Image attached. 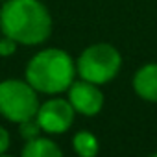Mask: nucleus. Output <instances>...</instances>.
<instances>
[{
    "mask_svg": "<svg viewBox=\"0 0 157 157\" xmlns=\"http://www.w3.org/2000/svg\"><path fill=\"white\" fill-rule=\"evenodd\" d=\"M0 30L19 44L33 46L50 37L52 17L41 0H6L0 10Z\"/></svg>",
    "mask_w": 157,
    "mask_h": 157,
    "instance_id": "f257e3e1",
    "label": "nucleus"
},
{
    "mask_svg": "<svg viewBox=\"0 0 157 157\" xmlns=\"http://www.w3.org/2000/svg\"><path fill=\"white\" fill-rule=\"evenodd\" d=\"M76 65L61 48H44L37 52L26 65V82L44 94H57L74 82Z\"/></svg>",
    "mask_w": 157,
    "mask_h": 157,
    "instance_id": "f03ea898",
    "label": "nucleus"
},
{
    "mask_svg": "<svg viewBox=\"0 0 157 157\" xmlns=\"http://www.w3.org/2000/svg\"><path fill=\"white\" fill-rule=\"evenodd\" d=\"M120 67H122L120 52L107 43H96L87 46L76 61V72L82 76V80H87L96 85L111 82L120 72Z\"/></svg>",
    "mask_w": 157,
    "mask_h": 157,
    "instance_id": "7ed1b4c3",
    "label": "nucleus"
},
{
    "mask_svg": "<svg viewBox=\"0 0 157 157\" xmlns=\"http://www.w3.org/2000/svg\"><path fill=\"white\" fill-rule=\"evenodd\" d=\"M39 109L37 91L26 80L0 82V115L10 122H24L35 118Z\"/></svg>",
    "mask_w": 157,
    "mask_h": 157,
    "instance_id": "20e7f679",
    "label": "nucleus"
},
{
    "mask_svg": "<svg viewBox=\"0 0 157 157\" xmlns=\"http://www.w3.org/2000/svg\"><path fill=\"white\" fill-rule=\"evenodd\" d=\"M74 107L65 98H52L44 104H39L35 120L39 122L41 129L44 133L59 135L68 131V128L74 122Z\"/></svg>",
    "mask_w": 157,
    "mask_h": 157,
    "instance_id": "39448f33",
    "label": "nucleus"
},
{
    "mask_svg": "<svg viewBox=\"0 0 157 157\" xmlns=\"http://www.w3.org/2000/svg\"><path fill=\"white\" fill-rule=\"evenodd\" d=\"M68 91V102L74 107L76 113H80L83 117H96L102 107H104V94L98 89L96 83H91L87 80L72 82Z\"/></svg>",
    "mask_w": 157,
    "mask_h": 157,
    "instance_id": "423d86ee",
    "label": "nucleus"
},
{
    "mask_svg": "<svg viewBox=\"0 0 157 157\" xmlns=\"http://www.w3.org/2000/svg\"><path fill=\"white\" fill-rule=\"evenodd\" d=\"M133 89L142 100L157 102V63H148L135 72Z\"/></svg>",
    "mask_w": 157,
    "mask_h": 157,
    "instance_id": "0eeeda50",
    "label": "nucleus"
},
{
    "mask_svg": "<svg viewBox=\"0 0 157 157\" xmlns=\"http://www.w3.org/2000/svg\"><path fill=\"white\" fill-rule=\"evenodd\" d=\"M61 148L46 137H35L26 140L24 148H22V155L24 157H61Z\"/></svg>",
    "mask_w": 157,
    "mask_h": 157,
    "instance_id": "6e6552de",
    "label": "nucleus"
},
{
    "mask_svg": "<svg viewBox=\"0 0 157 157\" xmlns=\"http://www.w3.org/2000/svg\"><path fill=\"white\" fill-rule=\"evenodd\" d=\"M72 146L76 150L78 155H82V157H94L98 153V139L89 133V131H80V133H76L74 139H72Z\"/></svg>",
    "mask_w": 157,
    "mask_h": 157,
    "instance_id": "1a4fd4ad",
    "label": "nucleus"
},
{
    "mask_svg": "<svg viewBox=\"0 0 157 157\" xmlns=\"http://www.w3.org/2000/svg\"><path fill=\"white\" fill-rule=\"evenodd\" d=\"M21 128H19V131H21V137L24 139V140H30V139H35V137H39L41 135V126H39V122L35 120V118H30V120H24V122H21L19 124Z\"/></svg>",
    "mask_w": 157,
    "mask_h": 157,
    "instance_id": "9d476101",
    "label": "nucleus"
},
{
    "mask_svg": "<svg viewBox=\"0 0 157 157\" xmlns=\"http://www.w3.org/2000/svg\"><path fill=\"white\" fill-rule=\"evenodd\" d=\"M17 41L8 37V35H0V57H10L17 50Z\"/></svg>",
    "mask_w": 157,
    "mask_h": 157,
    "instance_id": "9b49d317",
    "label": "nucleus"
},
{
    "mask_svg": "<svg viewBox=\"0 0 157 157\" xmlns=\"http://www.w3.org/2000/svg\"><path fill=\"white\" fill-rule=\"evenodd\" d=\"M8 148H10V133L0 126V155L6 153Z\"/></svg>",
    "mask_w": 157,
    "mask_h": 157,
    "instance_id": "f8f14e48",
    "label": "nucleus"
},
{
    "mask_svg": "<svg viewBox=\"0 0 157 157\" xmlns=\"http://www.w3.org/2000/svg\"><path fill=\"white\" fill-rule=\"evenodd\" d=\"M0 35H2V30H0Z\"/></svg>",
    "mask_w": 157,
    "mask_h": 157,
    "instance_id": "ddd939ff",
    "label": "nucleus"
},
{
    "mask_svg": "<svg viewBox=\"0 0 157 157\" xmlns=\"http://www.w3.org/2000/svg\"><path fill=\"white\" fill-rule=\"evenodd\" d=\"M155 155H157V153H155Z\"/></svg>",
    "mask_w": 157,
    "mask_h": 157,
    "instance_id": "4468645a",
    "label": "nucleus"
}]
</instances>
